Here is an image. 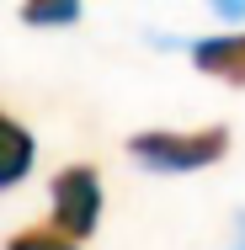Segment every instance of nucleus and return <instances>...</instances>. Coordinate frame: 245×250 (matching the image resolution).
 Masks as SVG:
<instances>
[{
    "label": "nucleus",
    "instance_id": "2",
    "mask_svg": "<svg viewBox=\"0 0 245 250\" xmlns=\"http://www.w3.org/2000/svg\"><path fill=\"white\" fill-rule=\"evenodd\" d=\"M96 213H101V181L91 165H69L59 181H53V224L59 234H91L96 229Z\"/></svg>",
    "mask_w": 245,
    "mask_h": 250
},
{
    "label": "nucleus",
    "instance_id": "5",
    "mask_svg": "<svg viewBox=\"0 0 245 250\" xmlns=\"http://www.w3.org/2000/svg\"><path fill=\"white\" fill-rule=\"evenodd\" d=\"M22 21L27 27H48V21H80V5L64 0V5H22Z\"/></svg>",
    "mask_w": 245,
    "mask_h": 250
},
{
    "label": "nucleus",
    "instance_id": "6",
    "mask_svg": "<svg viewBox=\"0 0 245 250\" xmlns=\"http://www.w3.org/2000/svg\"><path fill=\"white\" fill-rule=\"evenodd\" d=\"M5 250H75V245H69L64 234H53V229H22Z\"/></svg>",
    "mask_w": 245,
    "mask_h": 250
},
{
    "label": "nucleus",
    "instance_id": "3",
    "mask_svg": "<svg viewBox=\"0 0 245 250\" xmlns=\"http://www.w3.org/2000/svg\"><path fill=\"white\" fill-rule=\"evenodd\" d=\"M192 64L208 69V75H224L245 85V32H229V38H197L192 43Z\"/></svg>",
    "mask_w": 245,
    "mask_h": 250
},
{
    "label": "nucleus",
    "instance_id": "4",
    "mask_svg": "<svg viewBox=\"0 0 245 250\" xmlns=\"http://www.w3.org/2000/svg\"><path fill=\"white\" fill-rule=\"evenodd\" d=\"M32 154H38L32 133L0 112V187H16V181L32 170Z\"/></svg>",
    "mask_w": 245,
    "mask_h": 250
},
{
    "label": "nucleus",
    "instance_id": "1",
    "mask_svg": "<svg viewBox=\"0 0 245 250\" xmlns=\"http://www.w3.org/2000/svg\"><path fill=\"white\" fill-rule=\"evenodd\" d=\"M128 149H134V160H144L149 170L181 176V170L213 165L219 154L229 149V133H224V128H202V133H171V128H155V133H139Z\"/></svg>",
    "mask_w": 245,
    "mask_h": 250
}]
</instances>
